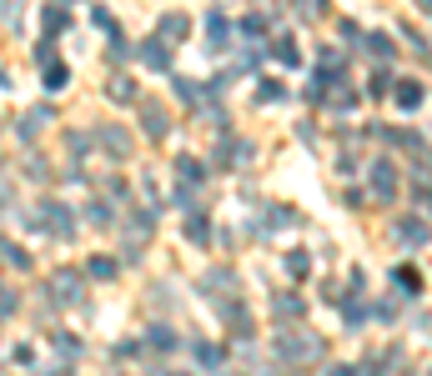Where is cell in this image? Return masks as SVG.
<instances>
[{
    "label": "cell",
    "instance_id": "cell-1",
    "mask_svg": "<svg viewBox=\"0 0 432 376\" xmlns=\"http://www.w3.org/2000/svg\"><path fill=\"white\" fill-rule=\"evenodd\" d=\"M141 61H146L151 71H171V45L161 40V35H151V40L141 45Z\"/></svg>",
    "mask_w": 432,
    "mask_h": 376
},
{
    "label": "cell",
    "instance_id": "cell-2",
    "mask_svg": "<svg viewBox=\"0 0 432 376\" xmlns=\"http://www.w3.org/2000/svg\"><path fill=\"white\" fill-rule=\"evenodd\" d=\"M45 231H56V236H71L76 231V216H71V206H61V201H45Z\"/></svg>",
    "mask_w": 432,
    "mask_h": 376
},
{
    "label": "cell",
    "instance_id": "cell-3",
    "mask_svg": "<svg viewBox=\"0 0 432 376\" xmlns=\"http://www.w3.org/2000/svg\"><path fill=\"white\" fill-rule=\"evenodd\" d=\"M101 146L111 151V155H131V136H126L121 126H106V131H101Z\"/></svg>",
    "mask_w": 432,
    "mask_h": 376
},
{
    "label": "cell",
    "instance_id": "cell-4",
    "mask_svg": "<svg viewBox=\"0 0 432 376\" xmlns=\"http://www.w3.org/2000/svg\"><path fill=\"white\" fill-rule=\"evenodd\" d=\"M372 191H377V196H392V191H397V171L377 160V166H372Z\"/></svg>",
    "mask_w": 432,
    "mask_h": 376
},
{
    "label": "cell",
    "instance_id": "cell-5",
    "mask_svg": "<svg viewBox=\"0 0 432 376\" xmlns=\"http://www.w3.org/2000/svg\"><path fill=\"white\" fill-rule=\"evenodd\" d=\"M186 30H191V20H186V16H161V30H156V35L171 45V40H181Z\"/></svg>",
    "mask_w": 432,
    "mask_h": 376
},
{
    "label": "cell",
    "instance_id": "cell-6",
    "mask_svg": "<svg viewBox=\"0 0 432 376\" xmlns=\"http://www.w3.org/2000/svg\"><path fill=\"white\" fill-rule=\"evenodd\" d=\"M141 121H146V136H156V141H161V136H166V131H171V121H166V111H156V105H146V116H141Z\"/></svg>",
    "mask_w": 432,
    "mask_h": 376
},
{
    "label": "cell",
    "instance_id": "cell-7",
    "mask_svg": "<svg viewBox=\"0 0 432 376\" xmlns=\"http://www.w3.org/2000/svg\"><path fill=\"white\" fill-rule=\"evenodd\" d=\"M40 20H45V30H50V35H61V30L71 25V11H66V6H45V16H40Z\"/></svg>",
    "mask_w": 432,
    "mask_h": 376
},
{
    "label": "cell",
    "instance_id": "cell-8",
    "mask_svg": "<svg viewBox=\"0 0 432 376\" xmlns=\"http://www.w3.org/2000/svg\"><path fill=\"white\" fill-rule=\"evenodd\" d=\"M86 271H91L96 281H111V276H116V261H111V256H91V261H86Z\"/></svg>",
    "mask_w": 432,
    "mask_h": 376
},
{
    "label": "cell",
    "instance_id": "cell-9",
    "mask_svg": "<svg viewBox=\"0 0 432 376\" xmlns=\"http://www.w3.org/2000/svg\"><path fill=\"white\" fill-rule=\"evenodd\" d=\"M417 100H422V86L417 81H402L397 86V105H402V111H417Z\"/></svg>",
    "mask_w": 432,
    "mask_h": 376
},
{
    "label": "cell",
    "instance_id": "cell-10",
    "mask_svg": "<svg viewBox=\"0 0 432 376\" xmlns=\"http://www.w3.org/2000/svg\"><path fill=\"white\" fill-rule=\"evenodd\" d=\"M76 291H81V281H76V276H66V271H61L56 281H50V296H66V301H76Z\"/></svg>",
    "mask_w": 432,
    "mask_h": 376
},
{
    "label": "cell",
    "instance_id": "cell-11",
    "mask_svg": "<svg viewBox=\"0 0 432 376\" xmlns=\"http://www.w3.org/2000/svg\"><path fill=\"white\" fill-rule=\"evenodd\" d=\"M397 236H402V241H412V246H417V241H427V226H422V221H417V216H407V221H402V231H397Z\"/></svg>",
    "mask_w": 432,
    "mask_h": 376
},
{
    "label": "cell",
    "instance_id": "cell-12",
    "mask_svg": "<svg viewBox=\"0 0 432 376\" xmlns=\"http://www.w3.org/2000/svg\"><path fill=\"white\" fill-rule=\"evenodd\" d=\"M206 25H211V40H216V45H222V40H232V20H227V16H211Z\"/></svg>",
    "mask_w": 432,
    "mask_h": 376
},
{
    "label": "cell",
    "instance_id": "cell-13",
    "mask_svg": "<svg viewBox=\"0 0 432 376\" xmlns=\"http://www.w3.org/2000/svg\"><path fill=\"white\" fill-rule=\"evenodd\" d=\"M106 90H111V100H131V95H136V86H131L126 76H116V81L106 86Z\"/></svg>",
    "mask_w": 432,
    "mask_h": 376
},
{
    "label": "cell",
    "instance_id": "cell-14",
    "mask_svg": "<svg viewBox=\"0 0 432 376\" xmlns=\"http://www.w3.org/2000/svg\"><path fill=\"white\" fill-rule=\"evenodd\" d=\"M367 50L372 56H392V40L387 35H367Z\"/></svg>",
    "mask_w": 432,
    "mask_h": 376
},
{
    "label": "cell",
    "instance_id": "cell-15",
    "mask_svg": "<svg viewBox=\"0 0 432 376\" xmlns=\"http://www.w3.org/2000/svg\"><path fill=\"white\" fill-rule=\"evenodd\" d=\"M176 171H181V181H201V166H196V160H186V155L176 160Z\"/></svg>",
    "mask_w": 432,
    "mask_h": 376
},
{
    "label": "cell",
    "instance_id": "cell-16",
    "mask_svg": "<svg viewBox=\"0 0 432 376\" xmlns=\"http://www.w3.org/2000/svg\"><path fill=\"white\" fill-rule=\"evenodd\" d=\"M277 61H287V66H297V45H292V40H277Z\"/></svg>",
    "mask_w": 432,
    "mask_h": 376
},
{
    "label": "cell",
    "instance_id": "cell-17",
    "mask_svg": "<svg viewBox=\"0 0 432 376\" xmlns=\"http://www.w3.org/2000/svg\"><path fill=\"white\" fill-rule=\"evenodd\" d=\"M256 95H261V100H282V86H277V81H261Z\"/></svg>",
    "mask_w": 432,
    "mask_h": 376
},
{
    "label": "cell",
    "instance_id": "cell-18",
    "mask_svg": "<svg viewBox=\"0 0 432 376\" xmlns=\"http://www.w3.org/2000/svg\"><path fill=\"white\" fill-rule=\"evenodd\" d=\"M91 221H101V226H111V206H106V201H96V206H91Z\"/></svg>",
    "mask_w": 432,
    "mask_h": 376
},
{
    "label": "cell",
    "instance_id": "cell-19",
    "mask_svg": "<svg viewBox=\"0 0 432 376\" xmlns=\"http://www.w3.org/2000/svg\"><path fill=\"white\" fill-rule=\"evenodd\" d=\"M186 236H191V241H206V221L191 216V221H186Z\"/></svg>",
    "mask_w": 432,
    "mask_h": 376
},
{
    "label": "cell",
    "instance_id": "cell-20",
    "mask_svg": "<svg viewBox=\"0 0 432 376\" xmlns=\"http://www.w3.org/2000/svg\"><path fill=\"white\" fill-rule=\"evenodd\" d=\"M45 86H50V90H61V86H66V71H61V66H50V71H45Z\"/></svg>",
    "mask_w": 432,
    "mask_h": 376
},
{
    "label": "cell",
    "instance_id": "cell-21",
    "mask_svg": "<svg viewBox=\"0 0 432 376\" xmlns=\"http://www.w3.org/2000/svg\"><path fill=\"white\" fill-rule=\"evenodd\" d=\"M151 341H156V351H171V331H166V327H156Z\"/></svg>",
    "mask_w": 432,
    "mask_h": 376
},
{
    "label": "cell",
    "instance_id": "cell-22",
    "mask_svg": "<svg viewBox=\"0 0 432 376\" xmlns=\"http://www.w3.org/2000/svg\"><path fill=\"white\" fill-rule=\"evenodd\" d=\"M11 311H16V296H11V291H0V316H11Z\"/></svg>",
    "mask_w": 432,
    "mask_h": 376
},
{
    "label": "cell",
    "instance_id": "cell-23",
    "mask_svg": "<svg viewBox=\"0 0 432 376\" xmlns=\"http://www.w3.org/2000/svg\"><path fill=\"white\" fill-rule=\"evenodd\" d=\"M297 6H302V11H322V6H327V0H297Z\"/></svg>",
    "mask_w": 432,
    "mask_h": 376
},
{
    "label": "cell",
    "instance_id": "cell-24",
    "mask_svg": "<svg viewBox=\"0 0 432 376\" xmlns=\"http://www.w3.org/2000/svg\"><path fill=\"white\" fill-rule=\"evenodd\" d=\"M332 376H357V371L352 366H332Z\"/></svg>",
    "mask_w": 432,
    "mask_h": 376
},
{
    "label": "cell",
    "instance_id": "cell-25",
    "mask_svg": "<svg viewBox=\"0 0 432 376\" xmlns=\"http://www.w3.org/2000/svg\"><path fill=\"white\" fill-rule=\"evenodd\" d=\"M56 376H71V371H56Z\"/></svg>",
    "mask_w": 432,
    "mask_h": 376
},
{
    "label": "cell",
    "instance_id": "cell-26",
    "mask_svg": "<svg viewBox=\"0 0 432 376\" xmlns=\"http://www.w3.org/2000/svg\"><path fill=\"white\" fill-rule=\"evenodd\" d=\"M66 6H71V0H66Z\"/></svg>",
    "mask_w": 432,
    "mask_h": 376
}]
</instances>
